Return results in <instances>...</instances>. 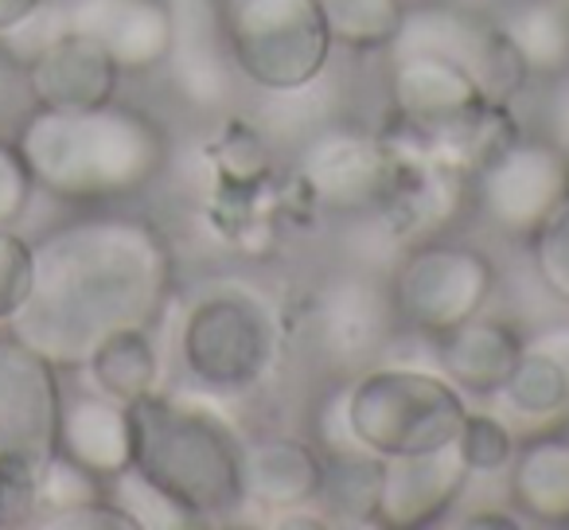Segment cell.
Here are the masks:
<instances>
[{
  "instance_id": "f1b7e54d",
  "label": "cell",
  "mask_w": 569,
  "mask_h": 530,
  "mask_svg": "<svg viewBox=\"0 0 569 530\" xmlns=\"http://www.w3.org/2000/svg\"><path fill=\"white\" fill-rule=\"evenodd\" d=\"M40 514V468L0 457V527H32Z\"/></svg>"
},
{
  "instance_id": "ba28073f",
  "label": "cell",
  "mask_w": 569,
  "mask_h": 530,
  "mask_svg": "<svg viewBox=\"0 0 569 530\" xmlns=\"http://www.w3.org/2000/svg\"><path fill=\"white\" fill-rule=\"evenodd\" d=\"M483 222L507 238H527L569 196V152L542 137H511L472 176Z\"/></svg>"
},
{
  "instance_id": "6da1fadb",
  "label": "cell",
  "mask_w": 569,
  "mask_h": 530,
  "mask_svg": "<svg viewBox=\"0 0 569 530\" xmlns=\"http://www.w3.org/2000/svg\"><path fill=\"white\" fill-rule=\"evenodd\" d=\"M32 293L9 332L59 371H82L110 336L152 328L176 281L164 230L141 214H90L32 246Z\"/></svg>"
},
{
  "instance_id": "e575fe53",
  "label": "cell",
  "mask_w": 569,
  "mask_h": 530,
  "mask_svg": "<svg viewBox=\"0 0 569 530\" xmlns=\"http://www.w3.org/2000/svg\"><path fill=\"white\" fill-rule=\"evenodd\" d=\"M460 527H519L515 514H472V519H460Z\"/></svg>"
},
{
  "instance_id": "603a6c76",
  "label": "cell",
  "mask_w": 569,
  "mask_h": 530,
  "mask_svg": "<svg viewBox=\"0 0 569 530\" xmlns=\"http://www.w3.org/2000/svg\"><path fill=\"white\" fill-rule=\"evenodd\" d=\"M511 413L530 421H569V374L542 343L522 340V356L503 387Z\"/></svg>"
},
{
  "instance_id": "7a4b0ae2",
  "label": "cell",
  "mask_w": 569,
  "mask_h": 530,
  "mask_svg": "<svg viewBox=\"0 0 569 530\" xmlns=\"http://www.w3.org/2000/svg\"><path fill=\"white\" fill-rule=\"evenodd\" d=\"M12 141L36 188L67 203H113L137 196L172 157L164 126L118 98L90 110L32 106Z\"/></svg>"
},
{
  "instance_id": "83f0119b",
  "label": "cell",
  "mask_w": 569,
  "mask_h": 530,
  "mask_svg": "<svg viewBox=\"0 0 569 530\" xmlns=\"http://www.w3.org/2000/svg\"><path fill=\"white\" fill-rule=\"evenodd\" d=\"M32 246L12 227H0V324H9L32 293Z\"/></svg>"
},
{
  "instance_id": "ac0fdd59",
  "label": "cell",
  "mask_w": 569,
  "mask_h": 530,
  "mask_svg": "<svg viewBox=\"0 0 569 530\" xmlns=\"http://www.w3.org/2000/svg\"><path fill=\"white\" fill-rule=\"evenodd\" d=\"M522 356V336L507 320L496 317H472L457 324L452 332L437 336V363L441 374L472 398H496L503 394L515 363Z\"/></svg>"
},
{
  "instance_id": "44dd1931",
  "label": "cell",
  "mask_w": 569,
  "mask_h": 530,
  "mask_svg": "<svg viewBox=\"0 0 569 530\" xmlns=\"http://www.w3.org/2000/svg\"><path fill=\"white\" fill-rule=\"evenodd\" d=\"M496 24L530 79L569 74V0H511Z\"/></svg>"
},
{
  "instance_id": "8fae6325",
  "label": "cell",
  "mask_w": 569,
  "mask_h": 530,
  "mask_svg": "<svg viewBox=\"0 0 569 530\" xmlns=\"http://www.w3.org/2000/svg\"><path fill=\"white\" fill-rule=\"evenodd\" d=\"M301 180L332 214L382 211L395 191V157L382 137L336 126L301 149Z\"/></svg>"
},
{
  "instance_id": "5b68a950",
  "label": "cell",
  "mask_w": 569,
  "mask_h": 530,
  "mask_svg": "<svg viewBox=\"0 0 569 530\" xmlns=\"http://www.w3.org/2000/svg\"><path fill=\"white\" fill-rule=\"evenodd\" d=\"M343 418L359 449L375 457H418L457 441L468 402L445 374L382 363L343 387Z\"/></svg>"
},
{
  "instance_id": "4fadbf2b",
  "label": "cell",
  "mask_w": 569,
  "mask_h": 530,
  "mask_svg": "<svg viewBox=\"0 0 569 530\" xmlns=\"http://www.w3.org/2000/svg\"><path fill=\"white\" fill-rule=\"evenodd\" d=\"M172 9V48L164 67L196 110H219L234 90V56L227 36L222 0H168Z\"/></svg>"
},
{
  "instance_id": "f546056e",
  "label": "cell",
  "mask_w": 569,
  "mask_h": 530,
  "mask_svg": "<svg viewBox=\"0 0 569 530\" xmlns=\"http://www.w3.org/2000/svg\"><path fill=\"white\" fill-rule=\"evenodd\" d=\"M36 196V180L17 141H0V227H17Z\"/></svg>"
},
{
  "instance_id": "2e32d148",
  "label": "cell",
  "mask_w": 569,
  "mask_h": 530,
  "mask_svg": "<svg viewBox=\"0 0 569 530\" xmlns=\"http://www.w3.org/2000/svg\"><path fill=\"white\" fill-rule=\"evenodd\" d=\"M28 98L43 110H90L118 98L121 71L102 43L82 32H63L24 67Z\"/></svg>"
},
{
  "instance_id": "e0dca14e",
  "label": "cell",
  "mask_w": 569,
  "mask_h": 530,
  "mask_svg": "<svg viewBox=\"0 0 569 530\" xmlns=\"http://www.w3.org/2000/svg\"><path fill=\"white\" fill-rule=\"evenodd\" d=\"M325 483V449L301 437H261L242 441V491L261 511H305L317 503Z\"/></svg>"
},
{
  "instance_id": "7c38bea8",
  "label": "cell",
  "mask_w": 569,
  "mask_h": 530,
  "mask_svg": "<svg viewBox=\"0 0 569 530\" xmlns=\"http://www.w3.org/2000/svg\"><path fill=\"white\" fill-rule=\"evenodd\" d=\"M468 480L472 472H468L457 441L433 452H418V457H387L371 519L390 530L433 527L457 507Z\"/></svg>"
},
{
  "instance_id": "8992f818",
  "label": "cell",
  "mask_w": 569,
  "mask_h": 530,
  "mask_svg": "<svg viewBox=\"0 0 569 530\" xmlns=\"http://www.w3.org/2000/svg\"><path fill=\"white\" fill-rule=\"evenodd\" d=\"M234 71L266 94H301L332 63V28L320 0H230Z\"/></svg>"
},
{
  "instance_id": "52a82bcc",
  "label": "cell",
  "mask_w": 569,
  "mask_h": 530,
  "mask_svg": "<svg viewBox=\"0 0 569 530\" xmlns=\"http://www.w3.org/2000/svg\"><path fill=\"white\" fill-rule=\"evenodd\" d=\"M491 293L496 266L488 253L465 242H418L398 261L390 281L395 317L429 340L480 317Z\"/></svg>"
},
{
  "instance_id": "9a60e30c",
  "label": "cell",
  "mask_w": 569,
  "mask_h": 530,
  "mask_svg": "<svg viewBox=\"0 0 569 530\" xmlns=\"http://www.w3.org/2000/svg\"><path fill=\"white\" fill-rule=\"evenodd\" d=\"M67 28L102 43L121 74H149L164 67L172 48L168 0H74Z\"/></svg>"
},
{
  "instance_id": "277c9868",
  "label": "cell",
  "mask_w": 569,
  "mask_h": 530,
  "mask_svg": "<svg viewBox=\"0 0 569 530\" xmlns=\"http://www.w3.org/2000/svg\"><path fill=\"white\" fill-rule=\"evenodd\" d=\"M277 356V309L246 281H214L183 312L180 359L203 394H246L261 387Z\"/></svg>"
},
{
  "instance_id": "3957f363",
  "label": "cell",
  "mask_w": 569,
  "mask_h": 530,
  "mask_svg": "<svg viewBox=\"0 0 569 530\" xmlns=\"http://www.w3.org/2000/svg\"><path fill=\"white\" fill-rule=\"evenodd\" d=\"M133 468L172 503L203 522H227L246 507L242 437L196 394H152L129 402Z\"/></svg>"
},
{
  "instance_id": "4dcf8cb0",
  "label": "cell",
  "mask_w": 569,
  "mask_h": 530,
  "mask_svg": "<svg viewBox=\"0 0 569 530\" xmlns=\"http://www.w3.org/2000/svg\"><path fill=\"white\" fill-rule=\"evenodd\" d=\"M32 527H48V530H133L126 511L110 503V499H87V503L63 507V511H43L36 514Z\"/></svg>"
},
{
  "instance_id": "30bf717a",
  "label": "cell",
  "mask_w": 569,
  "mask_h": 530,
  "mask_svg": "<svg viewBox=\"0 0 569 530\" xmlns=\"http://www.w3.org/2000/svg\"><path fill=\"white\" fill-rule=\"evenodd\" d=\"M59 367L17 336H0V457L43 472L59 449Z\"/></svg>"
},
{
  "instance_id": "d6a6232c",
  "label": "cell",
  "mask_w": 569,
  "mask_h": 530,
  "mask_svg": "<svg viewBox=\"0 0 569 530\" xmlns=\"http://www.w3.org/2000/svg\"><path fill=\"white\" fill-rule=\"evenodd\" d=\"M43 0H0V32H9L17 28L20 20H28L36 9H40Z\"/></svg>"
},
{
  "instance_id": "cb8c5ba5",
  "label": "cell",
  "mask_w": 569,
  "mask_h": 530,
  "mask_svg": "<svg viewBox=\"0 0 569 530\" xmlns=\"http://www.w3.org/2000/svg\"><path fill=\"white\" fill-rule=\"evenodd\" d=\"M336 48L390 51L406 20L402 0H320Z\"/></svg>"
},
{
  "instance_id": "ffe728a7",
  "label": "cell",
  "mask_w": 569,
  "mask_h": 530,
  "mask_svg": "<svg viewBox=\"0 0 569 530\" xmlns=\"http://www.w3.org/2000/svg\"><path fill=\"white\" fill-rule=\"evenodd\" d=\"M515 511L538 527H569V433H542L519 444L507 464Z\"/></svg>"
},
{
  "instance_id": "484cf974",
  "label": "cell",
  "mask_w": 569,
  "mask_h": 530,
  "mask_svg": "<svg viewBox=\"0 0 569 530\" xmlns=\"http://www.w3.org/2000/svg\"><path fill=\"white\" fill-rule=\"evenodd\" d=\"M457 449L465 457L468 472L472 476H496V472H507L515 457V437H511V426L483 410H468L465 426L457 433Z\"/></svg>"
},
{
  "instance_id": "9c48e42d",
  "label": "cell",
  "mask_w": 569,
  "mask_h": 530,
  "mask_svg": "<svg viewBox=\"0 0 569 530\" xmlns=\"http://www.w3.org/2000/svg\"><path fill=\"white\" fill-rule=\"evenodd\" d=\"M390 51H441L472 71L491 102H507L530 82L519 51L511 48L496 20L480 17L457 4H426V9L406 12L402 32L390 43Z\"/></svg>"
},
{
  "instance_id": "5bb4252c",
  "label": "cell",
  "mask_w": 569,
  "mask_h": 530,
  "mask_svg": "<svg viewBox=\"0 0 569 530\" xmlns=\"http://www.w3.org/2000/svg\"><path fill=\"white\" fill-rule=\"evenodd\" d=\"M390 106L406 126H452L488 110L491 98L468 67L441 51H390Z\"/></svg>"
},
{
  "instance_id": "1f68e13d",
  "label": "cell",
  "mask_w": 569,
  "mask_h": 530,
  "mask_svg": "<svg viewBox=\"0 0 569 530\" xmlns=\"http://www.w3.org/2000/svg\"><path fill=\"white\" fill-rule=\"evenodd\" d=\"M535 343H542L546 351H550L553 359H558L561 367H566V374H569V320L566 324H550V328H542L538 336H530Z\"/></svg>"
},
{
  "instance_id": "4316f807",
  "label": "cell",
  "mask_w": 569,
  "mask_h": 530,
  "mask_svg": "<svg viewBox=\"0 0 569 530\" xmlns=\"http://www.w3.org/2000/svg\"><path fill=\"white\" fill-rule=\"evenodd\" d=\"M530 253H535V273L546 293L569 304V196L530 234Z\"/></svg>"
},
{
  "instance_id": "836d02e7",
  "label": "cell",
  "mask_w": 569,
  "mask_h": 530,
  "mask_svg": "<svg viewBox=\"0 0 569 530\" xmlns=\"http://www.w3.org/2000/svg\"><path fill=\"white\" fill-rule=\"evenodd\" d=\"M17 79H24V67H20L9 51L0 48V110L12 102V87H17Z\"/></svg>"
},
{
  "instance_id": "7402d4cb",
  "label": "cell",
  "mask_w": 569,
  "mask_h": 530,
  "mask_svg": "<svg viewBox=\"0 0 569 530\" xmlns=\"http://www.w3.org/2000/svg\"><path fill=\"white\" fill-rule=\"evenodd\" d=\"M82 371H90L94 390H102L106 398L121 406L152 394L160 382V356L149 328H129V332L110 336Z\"/></svg>"
},
{
  "instance_id": "d6986e66",
  "label": "cell",
  "mask_w": 569,
  "mask_h": 530,
  "mask_svg": "<svg viewBox=\"0 0 569 530\" xmlns=\"http://www.w3.org/2000/svg\"><path fill=\"white\" fill-rule=\"evenodd\" d=\"M67 460L87 468L98 480H113L126 468H133V426H129V406L98 394L63 398L59 413V449Z\"/></svg>"
},
{
  "instance_id": "d4e9b609",
  "label": "cell",
  "mask_w": 569,
  "mask_h": 530,
  "mask_svg": "<svg viewBox=\"0 0 569 530\" xmlns=\"http://www.w3.org/2000/svg\"><path fill=\"white\" fill-rule=\"evenodd\" d=\"M106 499H110L118 511L129 514L133 530H164V527H196L188 511L180 503L164 496L160 488H152L137 468H126L121 476L106 480Z\"/></svg>"
}]
</instances>
